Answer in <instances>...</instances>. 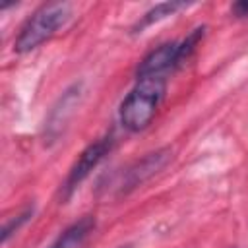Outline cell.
I'll return each mask as SVG.
<instances>
[{
  "instance_id": "6da1fadb",
  "label": "cell",
  "mask_w": 248,
  "mask_h": 248,
  "mask_svg": "<svg viewBox=\"0 0 248 248\" xmlns=\"http://www.w3.org/2000/svg\"><path fill=\"white\" fill-rule=\"evenodd\" d=\"M165 78H138V83L122 101L120 107V122L130 132L143 130L155 116L159 103L165 97Z\"/></svg>"
},
{
  "instance_id": "7a4b0ae2",
  "label": "cell",
  "mask_w": 248,
  "mask_h": 248,
  "mask_svg": "<svg viewBox=\"0 0 248 248\" xmlns=\"http://www.w3.org/2000/svg\"><path fill=\"white\" fill-rule=\"evenodd\" d=\"M72 16V6L68 2H50L41 6L21 27L14 48L17 52H29L41 43L50 39Z\"/></svg>"
},
{
  "instance_id": "3957f363",
  "label": "cell",
  "mask_w": 248,
  "mask_h": 248,
  "mask_svg": "<svg viewBox=\"0 0 248 248\" xmlns=\"http://www.w3.org/2000/svg\"><path fill=\"white\" fill-rule=\"evenodd\" d=\"M110 147H112V136L108 134V136H105V138H101V140L89 143V145L81 151V155H79L78 161L74 163L72 170L68 172V178L64 180L62 198H68V196L87 178V174L103 161V157L110 151Z\"/></svg>"
},
{
  "instance_id": "277c9868",
  "label": "cell",
  "mask_w": 248,
  "mask_h": 248,
  "mask_svg": "<svg viewBox=\"0 0 248 248\" xmlns=\"http://www.w3.org/2000/svg\"><path fill=\"white\" fill-rule=\"evenodd\" d=\"M170 159H172V151L169 147H161L157 151L147 153L145 157L136 161L130 169H126L122 182H120V192H130V190L138 188L140 184H143L145 180H149L151 176L161 172L169 165Z\"/></svg>"
},
{
  "instance_id": "5b68a950",
  "label": "cell",
  "mask_w": 248,
  "mask_h": 248,
  "mask_svg": "<svg viewBox=\"0 0 248 248\" xmlns=\"http://www.w3.org/2000/svg\"><path fill=\"white\" fill-rule=\"evenodd\" d=\"M81 89H83L81 83H74L60 95V99L56 101V105L52 107V110L45 122V138H48L46 141H56L60 138V134L64 132L66 124L70 122L76 107L79 105Z\"/></svg>"
},
{
  "instance_id": "8992f818",
  "label": "cell",
  "mask_w": 248,
  "mask_h": 248,
  "mask_svg": "<svg viewBox=\"0 0 248 248\" xmlns=\"http://www.w3.org/2000/svg\"><path fill=\"white\" fill-rule=\"evenodd\" d=\"M176 52H178V43H163L155 50H151L138 66V78H153V76H163L165 72L176 68Z\"/></svg>"
},
{
  "instance_id": "52a82bcc",
  "label": "cell",
  "mask_w": 248,
  "mask_h": 248,
  "mask_svg": "<svg viewBox=\"0 0 248 248\" xmlns=\"http://www.w3.org/2000/svg\"><path fill=\"white\" fill-rule=\"evenodd\" d=\"M93 229H95V219L91 215H85L74 225H70L48 248H78Z\"/></svg>"
},
{
  "instance_id": "ba28073f",
  "label": "cell",
  "mask_w": 248,
  "mask_h": 248,
  "mask_svg": "<svg viewBox=\"0 0 248 248\" xmlns=\"http://www.w3.org/2000/svg\"><path fill=\"white\" fill-rule=\"evenodd\" d=\"M182 8H186L184 2H174V0H170V2H161V4L153 6L149 12L143 14V17H141V21L138 23L136 29H145L147 25H153V23H157V21H161V19L172 16L174 12H178V10H182Z\"/></svg>"
},
{
  "instance_id": "9c48e42d",
  "label": "cell",
  "mask_w": 248,
  "mask_h": 248,
  "mask_svg": "<svg viewBox=\"0 0 248 248\" xmlns=\"http://www.w3.org/2000/svg\"><path fill=\"white\" fill-rule=\"evenodd\" d=\"M203 35H205V27L202 25V27H196V29H192V33L182 41V43H178V52H176V68L178 66H182L184 62H188L190 60V56L194 54V50L198 48V45H200V41L203 39Z\"/></svg>"
},
{
  "instance_id": "30bf717a",
  "label": "cell",
  "mask_w": 248,
  "mask_h": 248,
  "mask_svg": "<svg viewBox=\"0 0 248 248\" xmlns=\"http://www.w3.org/2000/svg\"><path fill=\"white\" fill-rule=\"evenodd\" d=\"M33 211H35V207L33 205H29V207H25L16 219H8L6 223H4V227H2V244H6L8 240H10V236L12 234H16L19 229H21V225H25L31 217H33Z\"/></svg>"
},
{
  "instance_id": "8fae6325",
  "label": "cell",
  "mask_w": 248,
  "mask_h": 248,
  "mask_svg": "<svg viewBox=\"0 0 248 248\" xmlns=\"http://www.w3.org/2000/svg\"><path fill=\"white\" fill-rule=\"evenodd\" d=\"M232 14H234L236 17H246V16H248V2L242 0V2L232 4Z\"/></svg>"
},
{
  "instance_id": "7c38bea8",
  "label": "cell",
  "mask_w": 248,
  "mask_h": 248,
  "mask_svg": "<svg viewBox=\"0 0 248 248\" xmlns=\"http://www.w3.org/2000/svg\"><path fill=\"white\" fill-rule=\"evenodd\" d=\"M120 248H132V246H120Z\"/></svg>"
}]
</instances>
